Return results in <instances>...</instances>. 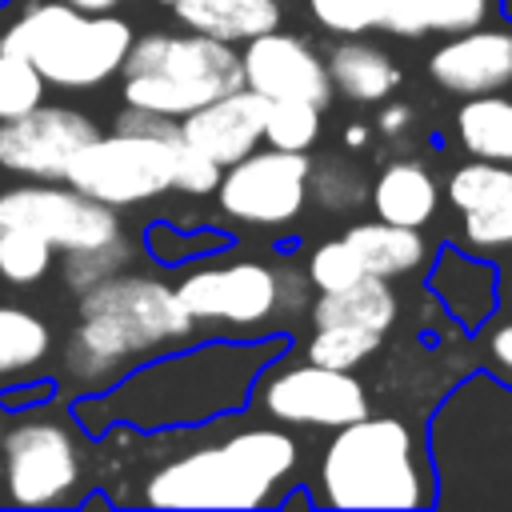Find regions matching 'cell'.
Masks as SVG:
<instances>
[{
	"label": "cell",
	"instance_id": "b9f144b4",
	"mask_svg": "<svg viewBox=\"0 0 512 512\" xmlns=\"http://www.w3.org/2000/svg\"><path fill=\"white\" fill-rule=\"evenodd\" d=\"M4 428H8V420H4V408H0V440H4Z\"/></svg>",
	"mask_w": 512,
	"mask_h": 512
},
{
	"label": "cell",
	"instance_id": "52a82bcc",
	"mask_svg": "<svg viewBox=\"0 0 512 512\" xmlns=\"http://www.w3.org/2000/svg\"><path fill=\"white\" fill-rule=\"evenodd\" d=\"M16 416L0 440V500L16 508L76 504L84 492V444L72 412H48L44 400Z\"/></svg>",
	"mask_w": 512,
	"mask_h": 512
},
{
	"label": "cell",
	"instance_id": "ac0fdd59",
	"mask_svg": "<svg viewBox=\"0 0 512 512\" xmlns=\"http://www.w3.org/2000/svg\"><path fill=\"white\" fill-rule=\"evenodd\" d=\"M428 292L444 304V312L476 332L492 320L496 304H500V292H496V272L492 264H484L480 256H468L460 248H444L428 272Z\"/></svg>",
	"mask_w": 512,
	"mask_h": 512
},
{
	"label": "cell",
	"instance_id": "60d3db41",
	"mask_svg": "<svg viewBox=\"0 0 512 512\" xmlns=\"http://www.w3.org/2000/svg\"><path fill=\"white\" fill-rule=\"evenodd\" d=\"M504 296H508V304H512V268H508V276H504Z\"/></svg>",
	"mask_w": 512,
	"mask_h": 512
},
{
	"label": "cell",
	"instance_id": "8d00e7d4",
	"mask_svg": "<svg viewBox=\"0 0 512 512\" xmlns=\"http://www.w3.org/2000/svg\"><path fill=\"white\" fill-rule=\"evenodd\" d=\"M480 352H484L488 372H492L504 388H512V320H496V324L484 332Z\"/></svg>",
	"mask_w": 512,
	"mask_h": 512
},
{
	"label": "cell",
	"instance_id": "83f0119b",
	"mask_svg": "<svg viewBox=\"0 0 512 512\" xmlns=\"http://www.w3.org/2000/svg\"><path fill=\"white\" fill-rule=\"evenodd\" d=\"M56 264V248L20 224H0V280L12 288L40 284Z\"/></svg>",
	"mask_w": 512,
	"mask_h": 512
},
{
	"label": "cell",
	"instance_id": "4316f807",
	"mask_svg": "<svg viewBox=\"0 0 512 512\" xmlns=\"http://www.w3.org/2000/svg\"><path fill=\"white\" fill-rule=\"evenodd\" d=\"M380 332L372 328H356V324H312V336L304 344V360L324 364V368H340V372H356L360 364H368L380 348Z\"/></svg>",
	"mask_w": 512,
	"mask_h": 512
},
{
	"label": "cell",
	"instance_id": "f546056e",
	"mask_svg": "<svg viewBox=\"0 0 512 512\" xmlns=\"http://www.w3.org/2000/svg\"><path fill=\"white\" fill-rule=\"evenodd\" d=\"M320 112L308 100H268L264 108V144L284 152H308L320 140Z\"/></svg>",
	"mask_w": 512,
	"mask_h": 512
},
{
	"label": "cell",
	"instance_id": "277c9868",
	"mask_svg": "<svg viewBox=\"0 0 512 512\" xmlns=\"http://www.w3.org/2000/svg\"><path fill=\"white\" fill-rule=\"evenodd\" d=\"M316 504L324 508H428L436 468L420 432L400 416H356L332 428L316 460Z\"/></svg>",
	"mask_w": 512,
	"mask_h": 512
},
{
	"label": "cell",
	"instance_id": "603a6c76",
	"mask_svg": "<svg viewBox=\"0 0 512 512\" xmlns=\"http://www.w3.org/2000/svg\"><path fill=\"white\" fill-rule=\"evenodd\" d=\"M492 8L496 0H384V28L404 40L456 36L480 28Z\"/></svg>",
	"mask_w": 512,
	"mask_h": 512
},
{
	"label": "cell",
	"instance_id": "ffe728a7",
	"mask_svg": "<svg viewBox=\"0 0 512 512\" xmlns=\"http://www.w3.org/2000/svg\"><path fill=\"white\" fill-rule=\"evenodd\" d=\"M368 196H372L376 220L404 224V228H424L440 208V184L432 168L420 160H392L376 176Z\"/></svg>",
	"mask_w": 512,
	"mask_h": 512
},
{
	"label": "cell",
	"instance_id": "7a4b0ae2",
	"mask_svg": "<svg viewBox=\"0 0 512 512\" xmlns=\"http://www.w3.org/2000/svg\"><path fill=\"white\" fill-rule=\"evenodd\" d=\"M196 336L176 284L148 272H112L76 296V324L60 348V384L76 396L112 388L124 372L156 352Z\"/></svg>",
	"mask_w": 512,
	"mask_h": 512
},
{
	"label": "cell",
	"instance_id": "30bf717a",
	"mask_svg": "<svg viewBox=\"0 0 512 512\" xmlns=\"http://www.w3.org/2000/svg\"><path fill=\"white\" fill-rule=\"evenodd\" d=\"M264 420L284 428H340L368 412V388L340 368L312 360L284 364L280 356L256 376L252 400Z\"/></svg>",
	"mask_w": 512,
	"mask_h": 512
},
{
	"label": "cell",
	"instance_id": "9c48e42d",
	"mask_svg": "<svg viewBox=\"0 0 512 512\" xmlns=\"http://www.w3.org/2000/svg\"><path fill=\"white\" fill-rule=\"evenodd\" d=\"M176 144H180V132L176 136H152V132H128V128H112L108 136L96 132L72 156L64 180L108 208H132L172 192Z\"/></svg>",
	"mask_w": 512,
	"mask_h": 512
},
{
	"label": "cell",
	"instance_id": "5b68a950",
	"mask_svg": "<svg viewBox=\"0 0 512 512\" xmlns=\"http://www.w3.org/2000/svg\"><path fill=\"white\" fill-rule=\"evenodd\" d=\"M244 84L236 44L204 32H144L120 64V96L132 108L180 120Z\"/></svg>",
	"mask_w": 512,
	"mask_h": 512
},
{
	"label": "cell",
	"instance_id": "6da1fadb",
	"mask_svg": "<svg viewBox=\"0 0 512 512\" xmlns=\"http://www.w3.org/2000/svg\"><path fill=\"white\" fill-rule=\"evenodd\" d=\"M284 352V336H216L180 352H156L112 388L76 396L72 420L88 436L112 428L132 432H180L200 424H220L248 408L256 376Z\"/></svg>",
	"mask_w": 512,
	"mask_h": 512
},
{
	"label": "cell",
	"instance_id": "f1b7e54d",
	"mask_svg": "<svg viewBox=\"0 0 512 512\" xmlns=\"http://www.w3.org/2000/svg\"><path fill=\"white\" fill-rule=\"evenodd\" d=\"M132 256H136V244L120 232V236H112V240H104V244L76 248V252H60V280H64L68 292L80 296V292H88L92 284H100L104 276L128 268Z\"/></svg>",
	"mask_w": 512,
	"mask_h": 512
},
{
	"label": "cell",
	"instance_id": "8fae6325",
	"mask_svg": "<svg viewBox=\"0 0 512 512\" xmlns=\"http://www.w3.org/2000/svg\"><path fill=\"white\" fill-rule=\"evenodd\" d=\"M308 152L264 148L248 152L220 172L216 204L228 220L248 228H288L308 204Z\"/></svg>",
	"mask_w": 512,
	"mask_h": 512
},
{
	"label": "cell",
	"instance_id": "ab89813d",
	"mask_svg": "<svg viewBox=\"0 0 512 512\" xmlns=\"http://www.w3.org/2000/svg\"><path fill=\"white\" fill-rule=\"evenodd\" d=\"M344 144L348 148H364L368 144V124H348L344 128Z\"/></svg>",
	"mask_w": 512,
	"mask_h": 512
},
{
	"label": "cell",
	"instance_id": "1f68e13d",
	"mask_svg": "<svg viewBox=\"0 0 512 512\" xmlns=\"http://www.w3.org/2000/svg\"><path fill=\"white\" fill-rule=\"evenodd\" d=\"M44 92L48 80L36 72V64L24 60L20 52L0 48V120L32 112L36 104H44Z\"/></svg>",
	"mask_w": 512,
	"mask_h": 512
},
{
	"label": "cell",
	"instance_id": "7402d4cb",
	"mask_svg": "<svg viewBox=\"0 0 512 512\" xmlns=\"http://www.w3.org/2000/svg\"><path fill=\"white\" fill-rule=\"evenodd\" d=\"M172 12L188 32H204L224 44H244L280 28V0H176Z\"/></svg>",
	"mask_w": 512,
	"mask_h": 512
},
{
	"label": "cell",
	"instance_id": "5bb4252c",
	"mask_svg": "<svg viewBox=\"0 0 512 512\" xmlns=\"http://www.w3.org/2000/svg\"><path fill=\"white\" fill-rule=\"evenodd\" d=\"M240 72H244V88L260 92L264 100H308L316 108H328L336 92L324 56L304 36L280 28L244 40Z\"/></svg>",
	"mask_w": 512,
	"mask_h": 512
},
{
	"label": "cell",
	"instance_id": "2e32d148",
	"mask_svg": "<svg viewBox=\"0 0 512 512\" xmlns=\"http://www.w3.org/2000/svg\"><path fill=\"white\" fill-rule=\"evenodd\" d=\"M432 84L452 96L504 92L512 84V32L508 28H468L448 36L424 60Z\"/></svg>",
	"mask_w": 512,
	"mask_h": 512
},
{
	"label": "cell",
	"instance_id": "cb8c5ba5",
	"mask_svg": "<svg viewBox=\"0 0 512 512\" xmlns=\"http://www.w3.org/2000/svg\"><path fill=\"white\" fill-rule=\"evenodd\" d=\"M344 240L356 248L364 272L384 276V280L408 276V272H416V268L428 264V244H424L420 228L372 220V224H352V228L344 232Z\"/></svg>",
	"mask_w": 512,
	"mask_h": 512
},
{
	"label": "cell",
	"instance_id": "e575fe53",
	"mask_svg": "<svg viewBox=\"0 0 512 512\" xmlns=\"http://www.w3.org/2000/svg\"><path fill=\"white\" fill-rule=\"evenodd\" d=\"M304 272H308V280H312L316 292H328V288H344V284L360 280L364 276V264H360L356 248L344 236H336V240H324V244L312 248Z\"/></svg>",
	"mask_w": 512,
	"mask_h": 512
},
{
	"label": "cell",
	"instance_id": "44dd1931",
	"mask_svg": "<svg viewBox=\"0 0 512 512\" xmlns=\"http://www.w3.org/2000/svg\"><path fill=\"white\" fill-rule=\"evenodd\" d=\"M396 312H400L396 288L372 272H364L360 280H352L344 288L316 292V300L308 304L312 324H356V328H372L380 336L396 324Z\"/></svg>",
	"mask_w": 512,
	"mask_h": 512
},
{
	"label": "cell",
	"instance_id": "4fadbf2b",
	"mask_svg": "<svg viewBox=\"0 0 512 512\" xmlns=\"http://www.w3.org/2000/svg\"><path fill=\"white\" fill-rule=\"evenodd\" d=\"M96 132V120L80 108L36 104L24 116L0 120V168L28 180H64L72 156Z\"/></svg>",
	"mask_w": 512,
	"mask_h": 512
},
{
	"label": "cell",
	"instance_id": "d6986e66",
	"mask_svg": "<svg viewBox=\"0 0 512 512\" xmlns=\"http://www.w3.org/2000/svg\"><path fill=\"white\" fill-rule=\"evenodd\" d=\"M324 64H328L332 88L356 104H384L400 88V64L380 44L360 40V36L340 40L324 56Z\"/></svg>",
	"mask_w": 512,
	"mask_h": 512
},
{
	"label": "cell",
	"instance_id": "9a60e30c",
	"mask_svg": "<svg viewBox=\"0 0 512 512\" xmlns=\"http://www.w3.org/2000/svg\"><path fill=\"white\" fill-rule=\"evenodd\" d=\"M444 196L460 216L468 252L500 256L512 248V164L464 160L448 172Z\"/></svg>",
	"mask_w": 512,
	"mask_h": 512
},
{
	"label": "cell",
	"instance_id": "d6a6232c",
	"mask_svg": "<svg viewBox=\"0 0 512 512\" xmlns=\"http://www.w3.org/2000/svg\"><path fill=\"white\" fill-rule=\"evenodd\" d=\"M312 20L336 36H364L384 28V0H308Z\"/></svg>",
	"mask_w": 512,
	"mask_h": 512
},
{
	"label": "cell",
	"instance_id": "d4e9b609",
	"mask_svg": "<svg viewBox=\"0 0 512 512\" xmlns=\"http://www.w3.org/2000/svg\"><path fill=\"white\" fill-rule=\"evenodd\" d=\"M456 136L472 156L512 164V100L500 92L468 96L456 108Z\"/></svg>",
	"mask_w": 512,
	"mask_h": 512
},
{
	"label": "cell",
	"instance_id": "e0dca14e",
	"mask_svg": "<svg viewBox=\"0 0 512 512\" xmlns=\"http://www.w3.org/2000/svg\"><path fill=\"white\" fill-rule=\"evenodd\" d=\"M264 108H268V100L240 84V88L200 104L196 112L180 116V140L192 144L196 152H204L208 160H216L220 168H228L264 140Z\"/></svg>",
	"mask_w": 512,
	"mask_h": 512
},
{
	"label": "cell",
	"instance_id": "d590c367",
	"mask_svg": "<svg viewBox=\"0 0 512 512\" xmlns=\"http://www.w3.org/2000/svg\"><path fill=\"white\" fill-rule=\"evenodd\" d=\"M220 164L208 160L204 152H196L192 144H176V160H172V192H184V196H208L216 192L220 184Z\"/></svg>",
	"mask_w": 512,
	"mask_h": 512
},
{
	"label": "cell",
	"instance_id": "484cf974",
	"mask_svg": "<svg viewBox=\"0 0 512 512\" xmlns=\"http://www.w3.org/2000/svg\"><path fill=\"white\" fill-rule=\"evenodd\" d=\"M48 352H52L48 324L20 304H0V380L36 372L48 360Z\"/></svg>",
	"mask_w": 512,
	"mask_h": 512
},
{
	"label": "cell",
	"instance_id": "7bdbcfd3",
	"mask_svg": "<svg viewBox=\"0 0 512 512\" xmlns=\"http://www.w3.org/2000/svg\"><path fill=\"white\" fill-rule=\"evenodd\" d=\"M504 8H508V12H512V0H504Z\"/></svg>",
	"mask_w": 512,
	"mask_h": 512
},
{
	"label": "cell",
	"instance_id": "836d02e7",
	"mask_svg": "<svg viewBox=\"0 0 512 512\" xmlns=\"http://www.w3.org/2000/svg\"><path fill=\"white\" fill-rule=\"evenodd\" d=\"M148 252L160 260V264H184V260H196V256H212L220 252L228 240L220 232H180L172 228L168 220H156L144 236Z\"/></svg>",
	"mask_w": 512,
	"mask_h": 512
},
{
	"label": "cell",
	"instance_id": "74e56055",
	"mask_svg": "<svg viewBox=\"0 0 512 512\" xmlns=\"http://www.w3.org/2000/svg\"><path fill=\"white\" fill-rule=\"evenodd\" d=\"M408 120H412V108H408V104H384L376 124H380L388 136H396V132H404V128H408Z\"/></svg>",
	"mask_w": 512,
	"mask_h": 512
},
{
	"label": "cell",
	"instance_id": "3957f363",
	"mask_svg": "<svg viewBox=\"0 0 512 512\" xmlns=\"http://www.w3.org/2000/svg\"><path fill=\"white\" fill-rule=\"evenodd\" d=\"M300 444L280 424H244L188 444L144 476L152 508H268L296 484Z\"/></svg>",
	"mask_w": 512,
	"mask_h": 512
},
{
	"label": "cell",
	"instance_id": "4dcf8cb0",
	"mask_svg": "<svg viewBox=\"0 0 512 512\" xmlns=\"http://www.w3.org/2000/svg\"><path fill=\"white\" fill-rule=\"evenodd\" d=\"M308 200L324 212H352L368 200V184L348 160H324L308 168Z\"/></svg>",
	"mask_w": 512,
	"mask_h": 512
},
{
	"label": "cell",
	"instance_id": "7c38bea8",
	"mask_svg": "<svg viewBox=\"0 0 512 512\" xmlns=\"http://www.w3.org/2000/svg\"><path fill=\"white\" fill-rule=\"evenodd\" d=\"M0 224L32 228L56 252L92 248L124 232L116 208L76 192L68 180H36L0 192Z\"/></svg>",
	"mask_w": 512,
	"mask_h": 512
},
{
	"label": "cell",
	"instance_id": "8992f818",
	"mask_svg": "<svg viewBox=\"0 0 512 512\" xmlns=\"http://www.w3.org/2000/svg\"><path fill=\"white\" fill-rule=\"evenodd\" d=\"M132 24L112 12H84L68 0L24 8L0 36V48L20 52L52 88H96L120 76L132 48Z\"/></svg>",
	"mask_w": 512,
	"mask_h": 512
},
{
	"label": "cell",
	"instance_id": "ba28073f",
	"mask_svg": "<svg viewBox=\"0 0 512 512\" xmlns=\"http://www.w3.org/2000/svg\"><path fill=\"white\" fill-rule=\"evenodd\" d=\"M176 292L196 328L204 324L228 336H272L276 320H284L276 264L256 256L204 260L180 276Z\"/></svg>",
	"mask_w": 512,
	"mask_h": 512
},
{
	"label": "cell",
	"instance_id": "ee69618b",
	"mask_svg": "<svg viewBox=\"0 0 512 512\" xmlns=\"http://www.w3.org/2000/svg\"><path fill=\"white\" fill-rule=\"evenodd\" d=\"M160 4H168V8H172V4H176V0H160Z\"/></svg>",
	"mask_w": 512,
	"mask_h": 512
},
{
	"label": "cell",
	"instance_id": "f35d334b",
	"mask_svg": "<svg viewBox=\"0 0 512 512\" xmlns=\"http://www.w3.org/2000/svg\"><path fill=\"white\" fill-rule=\"evenodd\" d=\"M68 4H76V8H84V12H112V8L132 4V0H68Z\"/></svg>",
	"mask_w": 512,
	"mask_h": 512
}]
</instances>
